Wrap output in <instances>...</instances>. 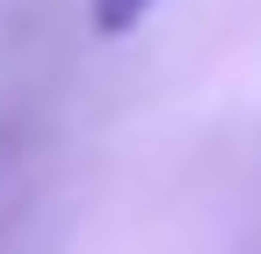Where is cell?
Returning <instances> with one entry per match:
<instances>
[{
    "instance_id": "1",
    "label": "cell",
    "mask_w": 261,
    "mask_h": 254,
    "mask_svg": "<svg viewBox=\"0 0 261 254\" xmlns=\"http://www.w3.org/2000/svg\"><path fill=\"white\" fill-rule=\"evenodd\" d=\"M152 8H160V0H87V22L102 29V37H130Z\"/></svg>"
}]
</instances>
